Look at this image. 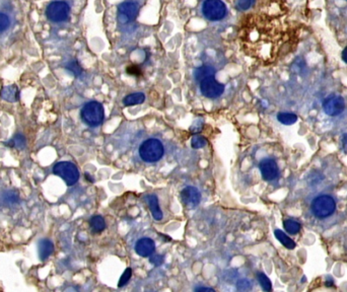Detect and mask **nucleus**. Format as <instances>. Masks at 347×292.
<instances>
[{
	"mask_svg": "<svg viewBox=\"0 0 347 292\" xmlns=\"http://www.w3.org/2000/svg\"><path fill=\"white\" fill-rule=\"evenodd\" d=\"M207 144V139L204 136L195 134L191 139V146L194 149H201L205 147Z\"/></svg>",
	"mask_w": 347,
	"mask_h": 292,
	"instance_id": "nucleus-25",
	"label": "nucleus"
},
{
	"mask_svg": "<svg viewBox=\"0 0 347 292\" xmlns=\"http://www.w3.org/2000/svg\"><path fill=\"white\" fill-rule=\"evenodd\" d=\"M9 19L4 13L0 12V33L4 32L6 28L9 26Z\"/></svg>",
	"mask_w": 347,
	"mask_h": 292,
	"instance_id": "nucleus-31",
	"label": "nucleus"
},
{
	"mask_svg": "<svg viewBox=\"0 0 347 292\" xmlns=\"http://www.w3.org/2000/svg\"><path fill=\"white\" fill-rule=\"evenodd\" d=\"M284 40L281 23L267 16H250L243 24L241 41L250 50H273Z\"/></svg>",
	"mask_w": 347,
	"mask_h": 292,
	"instance_id": "nucleus-1",
	"label": "nucleus"
},
{
	"mask_svg": "<svg viewBox=\"0 0 347 292\" xmlns=\"http://www.w3.org/2000/svg\"><path fill=\"white\" fill-rule=\"evenodd\" d=\"M127 73L130 75H134V76H140L142 73L139 67H137L136 65H131L127 68Z\"/></svg>",
	"mask_w": 347,
	"mask_h": 292,
	"instance_id": "nucleus-34",
	"label": "nucleus"
},
{
	"mask_svg": "<svg viewBox=\"0 0 347 292\" xmlns=\"http://www.w3.org/2000/svg\"><path fill=\"white\" fill-rule=\"evenodd\" d=\"M204 17L209 21H221L226 14V6L222 0H205L202 5Z\"/></svg>",
	"mask_w": 347,
	"mask_h": 292,
	"instance_id": "nucleus-6",
	"label": "nucleus"
},
{
	"mask_svg": "<svg viewBox=\"0 0 347 292\" xmlns=\"http://www.w3.org/2000/svg\"><path fill=\"white\" fill-rule=\"evenodd\" d=\"M155 251V243L149 238H143L135 243V252L138 256L148 258Z\"/></svg>",
	"mask_w": 347,
	"mask_h": 292,
	"instance_id": "nucleus-13",
	"label": "nucleus"
},
{
	"mask_svg": "<svg viewBox=\"0 0 347 292\" xmlns=\"http://www.w3.org/2000/svg\"><path fill=\"white\" fill-rule=\"evenodd\" d=\"M70 13L69 5L64 1H53L51 2L47 9V18L54 23H61L68 20Z\"/></svg>",
	"mask_w": 347,
	"mask_h": 292,
	"instance_id": "nucleus-7",
	"label": "nucleus"
},
{
	"mask_svg": "<svg viewBox=\"0 0 347 292\" xmlns=\"http://www.w3.org/2000/svg\"><path fill=\"white\" fill-rule=\"evenodd\" d=\"M146 100V95L143 93H135L127 96L123 99V104L126 107H131L134 105H139L142 104L143 101Z\"/></svg>",
	"mask_w": 347,
	"mask_h": 292,
	"instance_id": "nucleus-21",
	"label": "nucleus"
},
{
	"mask_svg": "<svg viewBox=\"0 0 347 292\" xmlns=\"http://www.w3.org/2000/svg\"><path fill=\"white\" fill-rule=\"evenodd\" d=\"M200 92L208 98H218L223 94L224 85L216 80L214 76L208 77L200 81Z\"/></svg>",
	"mask_w": 347,
	"mask_h": 292,
	"instance_id": "nucleus-8",
	"label": "nucleus"
},
{
	"mask_svg": "<svg viewBox=\"0 0 347 292\" xmlns=\"http://www.w3.org/2000/svg\"><path fill=\"white\" fill-rule=\"evenodd\" d=\"M53 173L60 177L67 186H74L79 180L77 167L70 162H59L53 167Z\"/></svg>",
	"mask_w": 347,
	"mask_h": 292,
	"instance_id": "nucleus-5",
	"label": "nucleus"
},
{
	"mask_svg": "<svg viewBox=\"0 0 347 292\" xmlns=\"http://www.w3.org/2000/svg\"><path fill=\"white\" fill-rule=\"evenodd\" d=\"M255 3V0H238L237 1V8L241 11L247 10L252 7Z\"/></svg>",
	"mask_w": 347,
	"mask_h": 292,
	"instance_id": "nucleus-30",
	"label": "nucleus"
},
{
	"mask_svg": "<svg viewBox=\"0 0 347 292\" xmlns=\"http://www.w3.org/2000/svg\"><path fill=\"white\" fill-rule=\"evenodd\" d=\"M131 276H132V269L131 268H127L124 271V273L122 274V276H121V278H120L119 283H118V287L121 288V287L125 286L129 282V280L131 279Z\"/></svg>",
	"mask_w": 347,
	"mask_h": 292,
	"instance_id": "nucleus-28",
	"label": "nucleus"
},
{
	"mask_svg": "<svg viewBox=\"0 0 347 292\" xmlns=\"http://www.w3.org/2000/svg\"><path fill=\"white\" fill-rule=\"evenodd\" d=\"M183 205L187 209H195L201 201V193L195 187L188 186L185 187L180 194Z\"/></svg>",
	"mask_w": 347,
	"mask_h": 292,
	"instance_id": "nucleus-10",
	"label": "nucleus"
},
{
	"mask_svg": "<svg viewBox=\"0 0 347 292\" xmlns=\"http://www.w3.org/2000/svg\"><path fill=\"white\" fill-rule=\"evenodd\" d=\"M138 152L143 162L152 164L162 159L165 153V148L161 140L150 138L141 143Z\"/></svg>",
	"mask_w": 347,
	"mask_h": 292,
	"instance_id": "nucleus-2",
	"label": "nucleus"
},
{
	"mask_svg": "<svg viewBox=\"0 0 347 292\" xmlns=\"http://www.w3.org/2000/svg\"><path fill=\"white\" fill-rule=\"evenodd\" d=\"M2 203L7 206H14L20 202V194L16 190H6L1 196Z\"/></svg>",
	"mask_w": 347,
	"mask_h": 292,
	"instance_id": "nucleus-18",
	"label": "nucleus"
},
{
	"mask_svg": "<svg viewBox=\"0 0 347 292\" xmlns=\"http://www.w3.org/2000/svg\"><path fill=\"white\" fill-rule=\"evenodd\" d=\"M203 126H204V122H203V119H198V120H195L193 122V124L191 125L190 127V132L192 134H198L201 132V130L203 129Z\"/></svg>",
	"mask_w": 347,
	"mask_h": 292,
	"instance_id": "nucleus-29",
	"label": "nucleus"
},
{
	"mask_svg": "<svg viewBox=\"0 0 347 292\" xmlns=\"http://www.w3.org/2000/svg\"><path fill=\"white\" fill-rule=\"evenodd\" d=\"M139 12V5L133 1L123 2L118 6V16L121 23L133 22Z\"/></svg>",
	"mask_w": 347,
	"mask_h": 292,
	"instance_id": "nucleus-12",
	"label": "nucleus"
},
{
	"mask_svg": "<svg viewBox=\"0 0 347 292\" xmlns=\"http://www.w3.org/2000/svg\"><path fill=\"white\" fill-rule=\"evenodd\" d=\"M341 145H342V150L344 151V153L347 154V133L343 134L341 138Z\"/></svg>",
	"mask_w": 347,
	"mask_h": 292,
	"instance_id": "nucleus-35",
	"label": "nucleus"
},
{
	"mask_svg": "<svg viewBox=\"0 0 347 292\" xmlns=\"http://www.w3.org/2000/svg\"><path fill=\"white\" fill-rule=\"evenodd\" d=\"M195 291H198V292H200V291H214V289L209 288V287H197L195 289Z\"/></svg>",
	"mask_w": 347,
	"mask_h": 292,
	"instance_id": "nucleus-36",
	"label": "nucleus"
},
{
	"mask_svg": "<svg viewBox=\"0 0 347 292\" xmlns=\"http://www.w3.org/2000/svg\"><path fill=\"white\" fill-rule=\"evenodd\" d=\"M283 227L289 235H297L300 231L301 225L297 220H294V219H286V220L283 221Z\"/></svg>",
	"mask_w": 347,
	"mask_h": 292,
	"instance_id": "nucleus-24",
	"label": "nucleus"
},
{
	"mask_svg": "<svg viewBox=\"0 0 347 292\" xmlns=\"http://www.w3.org/2000/svg\"><path fill=\"white\" fill-rule=\"evenodd\" d=\"M215 74V68L210 65H203L195 69L194 77L197 81H202L205 78L212 77Z\"/></svg>",
	"mask_w": 347,
	"mask_h": 292,
	"instance_id": "nucleus-17",
	"label": "nucleus"
},
{
	"mask_svg": "<svg viewBox=\"0 0 347 292\" xmlns=\"http://www.w3.org/2000/svg\"><path fill=\"white\" fill-rule=\"evenodd\" d=\"M237 288H238L240 291L250 290V289H251V283H250V281L247 280V279L239 280V282L237 283Z\"/></svg>",
	"mask_w": 347,
	"mask_h": 292,
	"instance_id": "nucleus-33",
	"label": "nucleus"
},
{
	"mask_svg": "<svg viewBox=\"0 0 347 292\" xmlns=\"http://www.w3.org/2000/svg\"><path fill=\"white\" fill-rule=\"evenodd\" d=\"M345 109V101L344 98L339 95H330L328 96L324 103H323V110L328 116L335 117L341 114Z\"/></svg>",
	"mask_w": 347,
	"mask_h": 292,
	"instance_id": "nucleus-9",
	"label": "nucleus"
},
{
	"mask_svg": "<svg viewBox=\"0 0 347 292\" xmlns=\"http://www.w3.org/2000/svg\"><path fill=\"white\" fill-rule=\"evenodd\" d=\"M5 144L8 146V147H13V148L22 150V149L25 148L26 139L24 134L17 133V134H14L12 136V138L8 142H6Z\"/></svg>",
	"mask_w": 347,
	"mask_h": 292,
	"instance_id": "nucleus-20",
	"label": "nucleus"
},
{
	"mask_svg": "<svg viewBox=\"0 0 347 292\" xmlns=\"http://www.w3.org/2000/svg\"><path fill=\"white\" fill-rule=\"evenodd\" d=\"M312 212L317 218H326L334 213L336 209V202L333 197L321 195L312 202Z\"/></svg>",
	"mask_w": 347,
	"mask_h": 292,
	"instance_id": "nucleus-4",
	"label": "nucleus"
},
{
	"mask_svg": "<svg viewBox=\"0 0 347 292\" xmlns=\"http://www.w3.org/2000/svg\"><path fill=\"white\" fill-rule=\"evenodd\" d=\"M54 252V244L48 239H43L39 242V258L41 261H46Z\"/></svg>",
	"mask_w": 347,
	"mask_h": 292,
	"instance_id": "nucleus-14",
	"label": "nucleus"
},
{
	"mask_svg": "<svg viewBox=\"0 0 347 292\" xmlns=\"http://www.w3.org/2000/svg\"><path fill=\"white\" fill-rule=\"evenodd\" d=\"M90 226H91V229L94 233L103 232L106 228V222H105L104 217L100 216V215L93 216L90 220Z\"/></svg>",
	"mask_w": 347,
	"mask_h": 292,
	"instance_id": "nucleus-19",
	"label": "nucleus"
},
{
	"mask_svg": "<svg viewBox=\"0 0 347 292\" xmlns=\"http://www.w3.org/2000/svg\"><path fill=\"white\" fill-rule=\"evenodd\" d=\"M165 257L163 255H156V254H152L151 256H149V263H151L152 265L154 266H161L164 263Z\"/></svg>",
	"mask_w": 347,
	"mask_h": 292,
	"instance_id": "nucleus-32",
	"label": "nucleus"
},
{
	"mask_svg": "<svg viewBox=\"0 0 347 292\" xmlns=\"http://www.w3.org/2000/svg\"><path fill=\"white\" fill-rule=\"evenodd\" d=\"M0 95H1V97L4 100H7V101H9V103H16V101H18L20 99V97H21L19 87L14 84L4 86Z\"/></svg>",
	"mask_w": 347,
	"mask_h": 292,
	"instance_id": "nucleus-15",
	"label": "nucleus"
},
{
	"mask_svg": "<svg viewBox=\"0 0 347 292\" xmlns=\"http://www.w3.org/2000/svg\"><path fill=\"white\" fill-rule=\"evenodd\" d=\"M257 278H258V281H259L260 285H261V287L263 288L264 291H270L272 289L271 281L264 273H258L257 274Z\"/></svg>",
	"mask_w": 347,
	"mask_h": 292,
	"instance_id": "nucleus-27",
	"label": "nucleus"
},
{
	"mask_svg": "<svg viewBox=\"0 0 347 292\" xmlns=\"http://www.w3.org/2000/svg\"><path fill=\"white\" fill-rule=\"evenodd\" d=\"M342 59L345 63H347V46L345 47V49L342 52Z\"/></svg>",
	"mask_w": 347,
	"mask_h": 292,
	"instance_id": "nucleus-38",
	"label": "nucleus"
},
{
	"mask_svg": "<svg viewBox=\"0 0 347 292\" xmlns=\"http://www.w3.org/2000/svg\"><path fill=\"white\" fill-rule=\"evenodd\" d=\"M80 116L84 124L90 127H98L105 119L104 107L98 101H90L82 107Z\"/></svg>",
	"mask_w": 347,
	"mask_h": 292,
	"instance_id": "nucleus-3",
	"label": "nucleus"
},
{
	"mask_svg": "<svg viewBox=\"0 0 347 292\" xmlns=\"http://www.w3.org/2000/svg\"><path fill=\"white\" fill-rule=\"evenodd\" d=\"M259 170L262 178L267 182L276 180L279 176V169L277 163L273 158H264L259 165Z\"/></svg>",
	"mask_w": 347,
	"mask_h": 292,
	"instance_id": "nucleus-11",
	"label": "nucleus"
},
{
	"mask_svg": "<svg viewBox=\"0 0 347 292\" xmlns=\"http://www.w3.org/2000/svg\"><path fill=\"white\" fill-rule=\"evenodd\" d=\"M84 177L86 178V180H88L90 183H95L94 177H92L89 172H85V173H84Z\"/></svg>",
	"mask_w": 347,
	"mask_h": 292,
	"instance_id": "nucleus-37",
	"label": "nucleus"
},
{
	"mask_svg": "<svg viewBox=\"0 0 347 292\" xmlns=\"http://www.w3.org/2000/svg\"><path fill=\"white\" fill-rule=\"evenodd\" d=\"M274 236H275V238L280 242V243L282 245H284L286 247V249L293 250L296 247V243L288 236H286L282 230L275 229V231H274Z\"/></svg>",
	"mask_w": 347,
	"mask_h": 292,
	"instance_id": "nucleus-22",
	"label": "nucleus"
},
{
	"mask_svg": "<svg viewBox=\"0 0 347 292\" xmlns=\"http://www.w3.org/2000/svg\"><path fill=\"white\" fill-rule=\"evenodd\" d=\"M66 69L69 70L72 74L76 77H79L82 73H83V69L80 66V64L76 61V60H72L70 61L67 65H66Z\"/></svg>",
	"mask_w": 347,
	"mask_h": 292,
	"instance_id": "nucleus-26",
	"label": "nucleus"
},
{
	"mask_svg": "<svg viewBox=\"0 0 347 292\" xmlns=\"http://www.w3.org/2000/svg\"><path fill=\"white\" fill-rule=\"evenodd\" d=\"M149 206L150 209V212L152 214V217L154 218V220L160 221L163 219V212L160 207V204H158V199L155 195H149L147 197Z\"/></svg>",
	"mask_w": 347,
	"mask_h": 292,
	"instance_id": "nucleus-16",
	"label": "nucleus"
},
{
	"mask_svg": "<svg viewBox=\"0 0 347 292\" xmlns=\"http://www.w3.org/2000/svg\"><path fill=\"white\" fill-rule=\"evenodd\" d=\"M277 120L283 125H294L297 121V116L294 113L281 112L277 115Z\"/></svg>",
	"mask_w": 347,
	"mask_h": 292,
	"instance_id": "nucleus-23",
	"label": "nucleus"
}]
</instances>
